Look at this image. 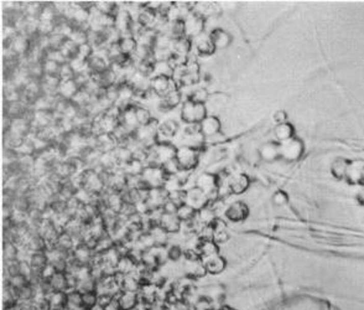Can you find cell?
Returning a JSON list of instances; mask_svg holds the SVG:
<instances>
[{
  "label": "cell",
  "mask_w": 364,
  "mask_h": 310,
  "mask_svg": "<svg viewBox=\"0 0 364 310\" xmlns=\"http://www.w3.org/2000/svg\"><path fill=\"white\" fill-rule=\"evenodd\" d=\"M176 153H177V147L173 146L170 141H158L154 146L149 148V159L147 164L159 165L164 166L165 164L175 160Z\"/></svg>",
  "instance_id": "1"
},
{
  "label": "cell",
  "mask_w": 364,
  "mask_h": 310,
  "mask_svg": "<svg viewBox=\"0 0 364 310\" xmlns=\"http://www.w3.org/2000/svg\"><path fill=\"white\" fill-rule=\"evenodd\" d=\"M81 189H85L93 195H102L106 191L103 174L97 172L93 168H87L81 172Z\"/></svg>",
  "instance_id": "2"
},
{
  "label": "cell",
  "mask_w": 364,
  "mask_h": 310,
  "mask_svg": "<svg viewBox=\"0 0 364 310\" xmlns=\"http://www.w3.org/2000/svg\"><path fill=\"white\" fill-rule=\"evenodd\" d=\"M201 153L202 149H197V148L187 146L177 147L175 160L181 170L192 172L197 168L199 159H201Z\"/></svg>",
  "instance_id": "3"
},
{
  "label": "cell",
  "mask_w": 364,
  "mask_h": 310,
  "mask_svg": "<svg viewBox=\"0 0 364 310\" xmlns=\"http://www.w3.org/2000/svg\"><path fill=\"white\" fill-rule=\"evenodd\" d=\"M181 120L186 124H199L207 117L206 104L195 103L190 100H185L181 104Z\"/></svg>",
  "instance_id": "4"
},
{
  "label": "cell",
  "mask_w": 364,
  "mask_h": 310,
  "mask_svg": "<svg viewBox=\"0 0 364 310\" xmlns=\"http://www.w3.org/2000/svg\"><path fill=\"white\" fill-rule=\"evenodd\" d=\"M159 121L154 118L150 123L145 126H140L139 128L133 133V138L137 143L140 146L150 148L158 143V134H159Z\"/></svg>",
  "instance_id": "5"
},
{
  "label": "cell",
  "mask_w": 364,
  "mask_h": 310,
  "mask_svg": "<svg viewBox=\"0 0 364 310\" xmlns=\"http://www.w3.org/2000/svg\"><path fill=\"white\" fill-rule=\"evenodd\" d=\"M167 175L165 174L163 166L150 164L146 165L141 174V180L147 189H156V187H164Z\"/></svg>",
  "instance_id": "6"
},
{
  "label": "cell",
  "mask_w": 364,
  "mask_h": 310,
  "mask_svg": "<svg viewBox=\"0 0 364 310\" xmlns=\"http://www.w3.org/2000/svg\"><path fill=\"white\" fill-rule=\"evenodd\" d=\"M206 17L202 16L201 14L196 13L195 10L189 14L184 20L185 24V36L193 40L199 35L204 34L206 29Z\"/></svg>",
  "instance_id": "7"
},
{
  "label": "cell",
  "mask_w": 364,
  "mask_h": 310,
  "mask_svg": "<svg viewBox=\"0 0 364 310\" xmlns=\"http://www.w3.org/2000/svg\"><path fill=\"white\" fill-rule=\"evenodd\" d=\"M180 88L173 78L164 77V76H156L154 75L150 78V89L158 98H163L173 89Z\"/></svg>",
  "instance_id": "8"
},
{
  "label": "cell",
  "mask_w": 364,
  "mask_h": 310,
  "mask_svg": "<svg viewBox=\"0 0 364 310\" xmlns=\"http://www.w3.org/2000/svg\"><path fill=\"white\" fill-rule=\"evenodd\" d=\"M5 49H11V51L19 56L20 59H24V57L28 56L30 54L31 49H33V41H31L30 37L28 35L17 33L15 36L13 37V40L8 42V47Z\"/></svg>",
  "instance_id": "9"
},
{
  "label": "cell",
  "mask_w": 364,
  "mask_h": 310,
  "mask_svg": "<svg viewBox=\"0 0 364 310\" xmlns=\"http://www.w3.org/2000/svg\"><path fill=\"white\" fill-rule=\"evenodd\" d=\"M135 20L143 26L144 29H151L154 30L156 22L159 20V13L154 9L147 7L146 3H140V9L137 13Z\"/></svg>",
  "instance_id": "10"
},
{
  "label": "cell",
  "mask_w": 364,
  "mask_h": 310,
  "mask_svg": "<svg viewBox=\"0 0 364 310\" xmlns=\"http://www.w3.org/2000/svg\"><path fill=\"white\" fill-rule=\"evenodd\" d=\"M134 21L135 16L133 15L132 11L126 8H120L114 15V26L123 34V36L130 35L132 26L134 24Z\"/></svg>",
  "instance_id": "11"
},
{
  "label": "cell",
  "mask_w": 364,
  "mask_h": 310,
  "mask_svg": "<svg viewBox=\"0 0 364 310\" xmlns=\"http://www.w3.org/2000/svg\"><path fill=\"white\" fill-rule=\"evenodd\" d=\"M186 205L195 208L196 211H199L201 208L210 205V199L206 193H203L198 187L192 186L190 189H186Z\"/></svg>",
  "instance_id": "12"
},
{
  "label": "cell",
  "mask_w": 364,
  "mask_h": 310,
  "mask_svg": "<svg viewBox=\"0 0 364 310\" xmlns=\"http://www.w3.org/2000/svg\"><path fill=\"white\" fill-rule=\"evenodd\" d=\"M182 103H184V101H182V91L181 88H177L173 89V91L165 96V97L159 98L158 109L161 113H167L170 111H173L176 107L181 106Z\"/></svg>",
  "instance_id": "13"
},
{
  "label": "cell",
  "mask_w": 364,
  "mask_h": 310,
  "mask_svg": "<svg viewBox=\"0 0 364 310\" xmlns=\"http://www.w3.org/2000/svg\"><path fill=\"white\" fill-rule=\"evenodd\" d=\"M192 43H193V50H195L196 54L201 57L212 56V55L216 52L215 45L212 43V40H211L210 35L206 33L199 35V36L196 37V39H193Z\"/></svg>",
  "instance_id": "14"
},
{
  "label": "cell",
  "mask_w": 364,
  "mask_h": 310,
  "mask_svg": "<svg viewBox=\"0 0 364 310\" xmlns=\"http://www.w3.org/2000/svg\"><path fill=\"white\" fill-rule=\"evenodd\" d=\"M145 201L150 211L155 210V208H163L164 205L169 201V193L164 187L150 189Z\"/></svg>",
  "instance_id": "15"
},
{
  "label": "cell",
  "mask_w": 364,
  "mask_h": 310,
  "mask_svg": "<svg viewBox=\"0 0 364 310\" xmlns=\"http://www.w3.org/2000/svg\"><path fill=\"white\" fill-rule=\"evenodd\" d=\"M94 254V251L86 243H77L72 251V257L81 266H91Z\"/></svg>",
  "instance_id": "16"
},
{
  "label": "cell",
  "mask_w": 364,
  "mask_h": 310,
  "mask_svg": "<svg viewBox=\"0 0 364 310\" xmlns=\"http://www.w3.org/2000/svg\"><path fill=\"white\" fill-rule=\"evenodd\" d=\"M199 132L203 135L204 139L213 138L215 135L218 134L221 132V122L216 115H207L201 123L198 124Z\"/></svg>",
  "instance_id": "17"
},
{
  "label": "cell",
  "mask_w": 364,
  "mask_h": 310,
  "mask_svg": "<svg viewBox=\"0 0 364 310\" xmlns=\"http://www.w3.org/2000/svg\"><path fill=\"white\" fill-rule=\"evenodd\" d=\"M119 123L129 132L134 133L139 128V122L137 118V104H132L123 109L120 115Z\"/></svg>",
  "instance_id": "18"
},
{
  "label": "cell",
  "mask_w": 364,
  "mask_h": 310,
  "mask_svg": "<svg viewBox=\"0 0 364 310\" xmlns=\"http://www.w3.org/2000/svg\"><path fill=\"white\" fill-rule=\"evenodd\" d=\"M249 178L244 175V174H234V175L227 179L228 189H229L230 193L236 194V195H241V194L244 193L249 187Z\"/></svg>",
  "instance_id": "19"
},
{
  "label": "cell",
  "mask_w": 364,
  "mask_h": 310,
  "mask_svg": "<svg viewBox=\"0 0 364 310\" xmlns=\"http://www.w3.org/2000/svg\"><path fill=\"white\" fill-rule=\"evenodd\" d=\"M115 299L118 300L120 310H133L138 308L139 304H140L139 294L134 293V292L121 291L120 293L115 297Z\"/></svg>",
  "instance_id": "20"
},
{
  "label": "cell",
  "mask_w": 364,
  "mask_h": 310,
  "mask_svg": "<svg viewBox=\"0 0 364 310\" xmlns=\"http://www.w3.org/2000/svg\"><path fill=\"white\" fill-rule=\"evenodd\" d=\"M95 143H97L95 149L99 150L100 153L114 152L115 148L119 146L112 133H100V134L95 135Z\"/></svg>",
  "instance_id": "21"
},
{
  "label": "cell",
  "mask_w": 364,
  "mask_h": 310,
  "mask_svg": "<svg viewBox=\"0 0 364 310\" xmlns=\"http://www.w3.org/2000/svg\"><path fill=\"white\" fill-rule=\"evenodd\" d=\"M112 67L111 61L99 54H95L88 60V72L91 75H99Z\"/></svg>",
  "instance_id": "22"
},
{
  "label": "cell",
  "mask_w": 364,
  "mask_h": 310,
  "mask_svg": "<svg viewBox=\"0 0 364 310\" xmlns=\"http://www.w3.org/2000/svg\"><path fill=\"white\" fill-rule=\"evenodd\" d=\"M248 212H249V211H248L247 205L242 201H237L225 210L224 216L227 217L228 220H230V221L239 222L243 221V220L248 216Z\"/></svg>",
  "instance_id": "23"
},
{
  "label": "cell",
  "mask_w": 364,
  "mask_h": 310,
  "mask_svg": "<svg viewBox=\"0 0 364 310\" xmlns=\"http://www.w3.org/2000/svg\"><path fill=\"white\" fill-rule=\"evenodd\" d=\"M195 248L201 254L202 258H207V257L218 254V245L211 239H203V237L198 236Z\"/></svg>",
  "instance_id": "24"
},
{
  "label": "cell",
  "mask_w": 364,
  "mask_h": 310,
  "mask_svg": "<svg viewBox=\"0 0 364 310\" xmlns=\"http://www.w3.org/2000/svg\"><path fill=\"white\" fill-rule=\"evenodd\" d=\"M159 226L163 227L167 233H177L181 231L182 222L178 220V217L176 216V213H166L164 212L161 216L160 221H159Z\"/></svg>",
  "instance_id": "25"
},
{
  "label": "cell",
  "mask_w": 364,
  "mask_h": 310,
  "mask_svg": "<svg viewBox=\"0 0 364 310\" xmlns=\"http://www.w3.org/2000/svg\"><path fill=\"white\" fill-rule=\"evenodd\" d=\"M80 89L81 87L77 85L74 80L61 81L59 89H57V96H59L61 100L72 101L74 98V96L80 92Z\"/></svg>",
  "instance_id": "26"
},
{
  "label": "cell",
  "mask_w": 364,
  "mask_h": 310,
  "mask_svg": "<svg viewBox=\"0 0 364 310\" xmlns=\"http://www.w3.org/2000/svg\"><path fill=\"white\" fill-rule=\"evenodd\" d=\"M202 263H203L204 268H206L207 273L210 274H219L224 271L225 268V259L219 254H215V256L207 257V258H202Z\"/></svg>",
  "instance_id": "27"
},
{
  "label": "cell",
  "mask_w": 364,
  "mask_h": 310,
  "mask_svg": "<svg viewBox=\"0 0 364 310\" xmlns=\"http://www.w3.org/2000/svg\"><path fill=\"white\" fill-rule=\"evenodd\" d=\"M211 40H212V43L215 45L216 50H222V49H225L229 46V43L232 42V36L227 33V31L223 30L221 28L213 29L210 34Z\"/></svg>",
  "instance_id": "28"
},
{
  "label": "cell",
  "mask_w": 364,
  "mask_h": 310,
  "mask_svg": "<svg viewBox=\"0 0 364 310\" xmlns=\"http://www.w3.org/2000/svg\"><path fill=\"white\" fill-rule=\"evenodd\" d=\"M193 50V43L192 40L189 39V37L184 36L180 37V39H173L172 46H171V51L173 54L178 55V56L182 57H189L191 54H192Z\"/></svg>",
  "instance_id": "29"
},
{
  "label": "cell",
  "mask_w": 364,
  "mask_h": 310,
  "mask_svg": "<svg viewBox=\"0 0 364 310\" xmlns=\"http://www.w3.org/2000/svg\"><path fill=\"white\" fill-rule=\"evenodd\" d=\"M178 128H180V126L175 120H165L159 124L158 138L163 137V141H169L167 139H172L177 135Z\"/></svg>",
  "instance_id": "30"
},
{
  "label": "cell",
  "mask_w": 364,
  "mask_h": 310,
  "mask_svg": "<svg viewBox=\"0 0 364 310\" xmlns=\"http://www.w3.org/2000/svg\"><path fill=\"white\" fill-rule=\"evenodd\" d=\"M51 289L54 292H68V279L66 272H57L54 277L48 280Z\"/></svg>",
  "instance_id": "31"
},
{
  "label": "cell",
  "mask_w": 364,
  "mask_h": 310,
  "mask_svg": "<svg viewBox=\"0 0 364 310\" xmlns=\"http://www.w3.org/2000/svg\"><path fill=\"white\" fill-rule=\"evenodd\" d=\"M118 46H119L121 54L124 55H128V56H134L135 51H137L139 43L137 37L132 36V35H125V36H123L120 39L119 43H118Z\"/></svg>",
  "instance_id": "32"
},
{
  "label": "cell",
  "mask_w": 364,
  "mask_h": 310,
  "mask_svg": "<svg viewBox=\"0 0 364 310\" xmlns=\"http://www.w3.org/2000/svg\"><path fill=\"white\" fill-rule=\"evenodd\" d=\"M113 153H114L115 158H117L118 160V164H119L121 168L128 165L130 161L134 159V152H133L132 148L128 146H118Z\"/></svg>",
  "instance_id": "33"
},
{
  "label": "cell",
  "mask_w": 364,
  "mask_h": 310,
  "mask_svg": "<svg viewBox=\"0 0 364 310\" xmlns=\"http://www.w3.org/2000/svg\"><path fill=\"white\" fill-rule=\"evenodd\" d=\"M77 242L76 240L73 239V237L71 236V234L67 232H61L59 239H57V243H56V247L60 248L61 251H65V252H72L73 251V248L76 247Z\"/></svg>",
  "instance_id": "34"
},
{
  "label": "cell",
  "mask_w": 364,
  "mask_h": 310,
  "mask_svg": "<svg viewBox=\"0 0 364 310\" xmlns=\"http://www.w3.org/2000/svg\"><path fill=\"white\" fill-rule=\"evenodd\" d=\"M149 232L151 233L152 239H154L156 247L166 248L167 241H169V233H167L163 227H160L159 225H156L149 231Z\"/></svg>",
  "instance_id": "35"
},
{
  "label": "cell",
  "mask_w": 364,
  "mask_h": 310,
  "mask_svg": "<svg viewBox=\"0 0 364 310\" xmlns=\"http://www.w3.org/2000/svg\"><path fill=\"white\" fill-rule=\"evenodd\" d=\"M137 263L134 262L128 254H125V256H123L119 260V263H118L117 266V272H119V273L125 274V276H128V274H133L135 271H137L138 268Z\"/></svg>",
  "instance_id": "36"
},
{
  "label": "cell",
  "mask_w": 364,
  "mask_h": 310,
  "mask_svg": "<svg viewBox=\"0 0 364 310\" xmlns=\"http://www.w3.org/2000/svg\"><path fill=\"white\" fill-rule=\"evenodd\" d=\"M154 75L156 76H164L173 78L175 76V69L169 61H156L154 63Z\"/></svg>",
  "instance_id": "37"
},
{
  "label": "cell",
  "mask_w": 364,
  "mask_h": 310,
  "mask_svg": "<svg viewBox=\"0 0 364 310\" xmlns=\"http://www.w3.org/2000/svg\"><path fill=\"white\" fill-rule=\"evenodd\" d=\"M208 93L206 87H195V88L191 89V92L187 96L186 100L192 101V102L195 103H199V104H206L207 100H208Z\"/></svg>",
  "instance_id": "38"
},
{
  "label": "cell",
  "mask_w": 364,
  "mask_h": 310,
  "mask_svg": "<svg viewBox=\"0 0 364 310\" xmlns=\"http://www.w3.org/2000/svg\"><path fill=\"white\" fill-rule=\"evenodd\" d=\"M176 216L178 217V220H180L181 222H189L196 219V216H197V211H196L195 208L189 206V205L185 204L177 208V211H176Z\"/></svg>",
  "instance_id": "39"
},
{
  "label": "cell",
  "mask_w": 364,
  "mask_h": 310,
  "mask_svg": "<svg viewBox=\"0 0 364 310\" xmlns=\"http://www.w3.org/2000/svg\"><path fill=\"white\" fill-rule=\"evenodd\" d=\"M69 40H72L77 46L83 45V43L88 42V28H83V26H76L69 36Z\"/></svg>",
  "instance_id": "40"
},
{
  "label": "cell",
  "mask_w": 364,
  "mask_h": 310,
  "mask_svg": "<svg viewBox=\"0 0 364 310\" xmlns=\"http://www.w3.org/2000/svg\"><path fill=\"white\" fill-rule=\"evenodd\" d=\"M146 164L143 163V161L138 160V159H133L132 161L128 165H125V166L123 168L124 173L126 174V175H134V176H141V174H143L144 169H145Z\"/></svg>",
  "instance_id": "41"
},
{
  "label": "cell",
  "mask_w": 364,
  "mask_h": 310,
  "mask_svg": "<svg viewBox=\"0 0 364 310\" xmlns=\"http://www.w3.org/2000/svg\"><path fill=\"white\" fill-rule=\"evenodd\" d=\"M20 250L15 243L10 241H4V258L5 262H13L19 260Z\"/></svg>",
  "instance_id": "42"
},
{
  "label": "cell",
  "mask_w": 364,
  "mask_h": 310,
  "mask_svg": "<svg viewBox=\"0 0 364 310\" xmlns=\"http://www.w3.org/2000/svg\"><path fill=\"white\" fill-rule=\"evenodd\" d=\"M216 219H217V213L210 206H206L197 211V220L203 226L211 225Z\"/></svg>",
  "instance_id": "43"
},
{
  "label": "cell",
  "mask_w": 364,
  "mask_h": 310,
  "mask_svg": "<svg viewBox=\"0 0 364 310\" xmlns=\"http://www.w3.org/2000/svg\"><path fill=\"white\" fill-rule=\"evenodd\" d=\"M139 289H140V282H139L137 277H134L133 274H128V276L124 277L123 283H121V291L138 293Z\"/></svg>",
  "instance_id": "44"
},
{
  "label": "cell",
  "mask_w": 364,
  "mask_h": 310,
  "mask_svg": "<svg viewBox=\"0 0 364 310\" xmlns=\"http://www.w3.org/2000/svg\"><path fill=\"white\" fill-rule=\"evenodd\" d=\"M61 52L67 59V61H71L72 59L78 56V46L72 40L67 39L62 45V47H61Z\"/></svg>",
  "instance_id": "45"
},
{
  "label": "cell",
  "mask_w": 364,
  "mask_h": 310,
  "mask_svg": "<svg viewBox=\"0 0 364 310\" xmlns=\"http://www.w3.org/2000/svg\"><path fill=\"white\" fill-rule=\"evenodd\" d=\"M260 154H262L263 159H265V160H273V159H275L280 154V148L274 143H268L262 148Z\"/></svg>",
  "instance_id": "46"
},
{
  "label": "cell",
  "mask_w": 364,
  "mask_h": 310,
  "mask_svg": "<svg viewBox=\"0 0 364 310\" xmlns=\"http://www.w3.org/2000/svg\"><path fill=\"white\" fill-rule=\"evenodd\" d=\"M137 118L139 122V127L145 126V124L150 123V122L154 120V117H152L151 112H150L149 108H146V107L144 106H138V104H137Z\"/></svg>",
  "instance_id": "47"
},
{
  "label": "cell",
  "mask_w": 364,
  "mask_h": 310,
  "mask_svg": "<svg viewBox=\"0 0 364 310\" xmlns=\"http://www.w3.org/2000/svg\"><path fill=\"white\" fill-rule=\"evenodd\" d=\"M68 63L71 65V67L73 68L74 74L76 75L86 74V72H88V61L82 59V57H80V56L74 57V59L68 61Z\"/></svg>",
  "instance_id": "48"
},
{
  "label": "cell",
  "mask_w": 364,
  "mask_h": 310,
  "mask_svg": "<svg viewBox=\"0 0 364 310\" xmlns=\"http://www.w3.org/2000/svg\"><path fill=\"white\" fill-rule=\"evenodd\" d=\"M42 67L43 72H45V75H47V76H59L61 65L54 60L45 59L42 61Z\"/></svg>",
  "instance_id": "49"
},
{
  "label": "cell",
  "mask_w": 364,
  "mask_h": 310,
  "mask_svg": "<svg viewBox=\"0 0 364 310\" xmlns=\"http://www.w3.org/2000/svg\"><path fill=\"white\" fill-rule=\"evenodd\" d=\"M167 35L172 37V39H180V37L185 36V24L184 20H178V21L170 22L169 33Z\"/></svg>",
  "instance_id": "50"
},
{
  "label": "cell",
  "mask_w": 364,
  "mask_h": 310,
  "mask_svg": "<svg viewBox=\"0 0 364 310\" xmlns=\"http://www.w3.org/2000/svg\"><path fill=\"white\" fill-rule=\"evenodd\" d=\"M67 305L68 309H74L82 306V293L80 291L67 292Z\"/></svg>",
  "instance_id": "51"
},
{
  "label": "cell",
  "mask_w": 364,
  "mask_h": 310,
  "mask_svg": "<svg viewBox=\"0 0 364 310\" xmlns=\"http://www.w3.org/2000/svg\"><path fill=\"white\" fill-rule=\"evenodd\" d=\"M98 304V294L95 292H87L82 293V306L87 310H91Z\"/></svg>",
  "instance_id": "52"
},
{
  "label": "cell",
  "mask_w": 364,
  "mask_h": 310,
  "mask_svg": "<svg viewBox=\"0 0 364 310\" xmlns=\"http://www.w3.org/2000/svg\"><path fill=\"white\" fill-rule=\"evenodd\" d=\"M169 200L177 207L182 206V205L186 204V189L177 190V191H172V193L169 194Z\"/></svg>",
  "instance_id": "53"
},
{
  "label": "cell",
  "mask_w": 364,
  "mask_h": 310,
  "mask_svg": "<svg viewBox=\"0 0 364 310\" xmlns=\"http://www.w3.org/2000/svg\"><path fill=\"white\" fill-rule=\"evenodd\" d=\"M291 134H293V130H291V127L289 124L280 123L275 128V137L279 140H288L291 137Z\"/></svg>",
  "instance_id": "54"
},
{
  "label": "cell",
  "mask_w": 364,
  "mask_h": 310,
  "mask_svg": "<svg viewBox=\"0 0 364 310\" xmlns=\"http://www.w3.org/2000/svg\"><path fill=\"white\" fill-rule=\"evenodd\" d=\"M66 37L59 33H54L48 36V43H50V50H61L62 45L66 41Z\"/></svg>",
  "instance_id": "55"
},
{
  "label": "cell",
  "mask_w": 364,
  "mask_h": 310,
  "mask_svg": "<svg viewBox=\"0 0 364 310\" xmlns=\"http://www.w3.org/2000/svg\"><path fill=\"white\" fill-rule=\"evenodd\" d=\"M185 250H182L181 246L172 245L167 248V259L172 260V262H178L182 257H184Z\"/></svg>",
  "instance_id": "56"
},
{
  "label": "cell",
  "mask_w": 364,
  "mask_h": 310,
  "mask_svg": "<svg viewBox=\"0 0 364 310\" xmlns=\"http://www.w3.org/2000/svg\"><path fill=\"white\" fill-rule=\"evenodd\" d=\"M59 77H60L61 81L74 80V77H76V74H74L73 68L71 67V65H69L68 62H66V63H63V65H61Z\"/></svg>",
  "instance_id": "57"
},
{
  "label": "cell",
  "mask_w": 364,
  "mask_h": 310,
  "mask_svg": "<svg viewBox=\"0 0 364 310\" xmlns=\"http://www.w3.org/2000/svg\"><path fill=\"white\" fill-rule=\"evenodd\" d=\"M94 49H93V46L91 45V43H83V45H81V46H78V56L80 57H82V59H85L88 61L89 59H91L92 56L94 55Z\"/></svg>",
  "instance_id": "58"
},
{
  "label": "cell",
  "mask_w": 364,
  "mask_h": 310,
  "mask_svg": "<svg viewBox=\"0 0 364 310\" xmlns=\"http://www.w3.org/2000/svg\"><path fill=\"white\" fill-rule=\"evenodd\" d=\"M193 309L195 310H213V304L206 297H199L195 303H193Z\"/></svg>",
  "instance_id": "59"
},
{
  "label": "cell",
  "mask_w": 364,
  "mask_h": 310,
  "mask_svg": "<svg viewBox=\"0 0 364 310\" xmlns=\"http://www.w3.org/2000/svg\"><path fill=\"white\" fill-rule=\"evenodd\" d=\"M213 241H215L217 245L219 243H224L228 240V233L225 231V228H219V230L213 231Z\"/></svg>",
  "instance_id": "60"
},
{
  "label": "cell",
  "mask_w": 364,
  "mask_h": 310,
  "mask_svg": "<svg viewBox=\"0 0 364 310\" xmlns=\"http://www.w3.org/2000/svg\"><path fill=\"white\" fill-rule=\"evenodd\" d=\"M114 299V297H112V295L108 294H103V295H98V305L103 306V308H106L108 304L112 303V300Z\"/></svg>",
  "instance_id": "61"
},
{
  "label": "cell",
  "mask_w": 364,
  "mask_h": 310,
  "mask_svg": "<svg viewBox=\"0 0 364 310\" xmlns=\"http://www.w3.org/2000/svg\"><path fill=\"white\" fill-rule=\"evenodd\" d=\"M177 206H176L173 202H171L169 200V201L166 202V204L164 205V207H163V210H164V212H166V213H176V211H177Z\"/></svg>",
  "instance_id": "62"
},
{
  "label": "cell",
  "mask_w": 364,
  "mask_h": 310,
  "mask_svg": "<svg viewBox=\"0 0 364 310\" xmlns=\"http://www.w3.org/2000/svg\"><path fill=\"white\" fill-rule=\"evenodd\" d=\"M104 310H120L119 304H118V300L114 298V299L112 300V303L108 304V305L104 308Z\"/></svg>",
  "instance_id": "63"
},
{
  "label": "cell",
  "mask_w": 364,
  "mask_h": 310,
  "mask_svg": "<svg viewBox=\"0 0 364 310\" xmlns=\"http://www.w3.org/2000/svg\"><path fill=\"white\" fill-rule=\"evenodd\" d=\"M221 310H233V309H230V308H227V306H223Z\"/></svg>",
  "instance_id": "64"
}]
</instances>
